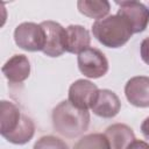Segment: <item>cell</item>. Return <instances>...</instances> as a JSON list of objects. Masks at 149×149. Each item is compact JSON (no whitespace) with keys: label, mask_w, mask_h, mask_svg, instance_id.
<instances>
[{"label":"cell","mask_w":149,"mask_h":149,"mask_svg":"<svg viewBox=\"0 0 149 149\" xmlns=\"http://www.w3.org/2000/svg\"><path fill=\"white\" fill-rule=\"evenodd\" d=\"M51 118L55 130L69 139L81 135L90 125L88 111L73 106L69 100L59 102L54 108Z\"/></svg>","instance_id":"6da1fadb"},{"label":"cell","mask_w":149,"mask_h":149,"mask_svg":"<svg viewBox=\"0 0 149 149\" xmlns=\"http://www.w3.org/2000/svg\"><path fill=\"white\" fill-rule=\"evenodd\" d=\"M93 36L107 48H120L125 45L133 35L128 22L120 15H109L92 24Z\"/></svg>","instance_id":"7a4b0ae2"},{"label":"cell","mask_w":149,"mask_h":149,"mask_svg":"<svg viewBox=\"0 0 149 149\" xmlns=\"http://www.w3.org/2000/svg\"><path fill=\"white\" fill-rule=\"evenodd\" d=\"M16 45L26 51H43L45 45V31L43 27L34 22H23L14 30Z\"/></svg>","instance_id":"3957f363"},{"label":"cell","mask_w":149,"mask_h":149,"mask_svg":"<svg viewBox=\"0 0 149 149\" xmlns=\"http://www.w3.org/2000/svg\"><path fill=\"white\" fill-rule=\"evenodd\" d=\"M79 71L87 78H100L108 71V61L102 51L97 48H87L78 55Z\"/></svg>","instance_id":"277c9868"},{"label":"cell","mask_w":149,"mask_h":149,"mask_svg":"<svg viewBox=\"0 0 149 149\" xmlns=\"http://www.w3.org/2000/svg\"><path fill=\"white\" fill-rule=\"evenodd\" d=\"M116 5H119L116 14L128 22L133 34L146 30L149 23V9L146 5L139 1H116Z\"/></svg>","instance_id":"5b68a950"},{"label":"cell","mask_w":149,"mask_h":149,"mask_svg":"<svg viewBox=\"0 0 149 149\" xmlns=\"http://www.w3.org/2000/svg\"><path fill=\"white\" fill-rule=\"evenodd\" d=\"M98 92H99V88L92 81L86 79H78L71 84L69 88L68 100L73 106L80 109L88 111V108H92L97 99Z\"/></svg>","instance_id":"8992f818"},{"label":"cell","mask_w":149,"mask_h":149,"mask_svg":"<svg viewBox=\"0 0 149 149\" xmlns=\"http://www.w3.org/2000/svg\"><path fill=\"white\" fill-rule=\"evenodd\" d=\"M45 31V45L43 52L49 57H58L65 52V28L55 21L41 22Z\"/></svg>","instance_id":"52a82bcc"},{"label":"cell","mask_w":149,"mask_h":149,"mask_svg":"<svg viewBox=\"0 0 149 149\" xmlns=\"http://www.w3.org/2000/svg\"><path fill=\"white\" fill-rule=\"evenodd\" d=\"M127 100L135 107H149V77L136 76L130 78L125 85Z\"/></svg>","instance_id":"ba28073f"},{"label":"cell","mask_w":149,"mask_h":149,"mask_svg":"<svg viewBox=\"0 0 149 149\" xmlns=\"http://www.w3.org/2000/svg\"><path fill=\"white\" fill-rule=\"evenodd\" d=\"M121 108V101L119 97L111 90H99L97 99L92 106V112L105 119H111L118 115Z\"/></svg>","instance_id":"9c48e42d"},{"label":"cell","mask_w":149,"mask_h":149,"mask_svg":"<svg viewBox=\"0 0 149 149\" xmlns=\"http://www.w3.org/2000/svg\"><path fill=\"white\" fill-rule=\"evenodd\" d=\"M91 36L86 28L79 24H70L65 28V51L80 54L90 48Z\"/></svg>","instance_id":"30bf717a"},{"label":"cell","mask_w":149,"mask_h":149,"mask_svg":"<svg viewBox=\"0 0 149 149\" xmlns=\"http://www.w3.org/2000/svg\"><path fill=\"white\" fill-rule=\"evenodd\" d=\"M2 73L9 83L20 84L30 74V63L24 55H14L2 66Z\"/></svg>","instance_id":"8fae6325"},{"label":"cell","mask_w":149,"mask_h":149,"mask_svg":"<svg viewBox=\"0 0 149 149\" xmlns=\"http://www.w3.org/2000/svg\"><path fill=\"white\" fill-rule=\"evenodd\" d=\"M23 118L20 108L12 101L0 102V133L5 137L17 129Z\"/></svg>","instance_id":"7c38bea8"},{"label":"cell","mask_w":149,"mask_h":149,"mask_svg":"<svg viewBox=\"0 0 149 149\" xmlns=\"http://www.w3.org/2000/svg\"><path fill=\"white\" fill-rule=\"evenodd\" d=\"M104 134L108 141L109 149H127L135 140L133 129L125 123H114L107 127Z\"/></svg>","instance_id":"4fadbf2b"},{"label":"cell","mask_w":149,"mask_h":149,"mask_svg":"<svg viewBox=\"0 0 149 149\" xmlns=\"http://www.w3.org/2000/svg\"><path fill=\"white\" fill-rule=\"evenodd\" d=\"M77 7L83 15L97 21L106 17L111 10V5L106 0H79Z\"/></svg>","instance_id":"5bb4252c"},{"label":"cell","mask_w":149,"mask_h":149,"mask_svg":"<svg viewBox=\"0 0 149 149\" xmlns=\"http://www.w3.org/2000/svg\"><path fill=\"white\" fill-rule=\"evenodd\" d=\"M34 134H35V125L33 120L26 114H23L22 121L20 126L17 127V129L13 132L12 134L5 136V139L8 142L14 143V144H24L33 139Z\"/></svg>","instance_id":"9a60e30c"},{"label":"cell","mask_w":149,"mask_h":149,"mask_svg":"<svg viewBox=\"0 0 149 149\" xmlns=\"http://www.w3.org/2000/svg\"><path fill=\"white\" fill-rule=\"evenodd\" d=\"M73 149H109V144L105 134L93 133L87 134L78 140Z\"/></svg>","instance_id":"2e32d148"},{"label":"cell","mask_w":149,"mask_h":149,"mask_svg":"<svg viewBox=\"0 0 149 149\" xmlns=\"http://www.w3.org/2000/svg\"><path fill=\"white\" fill-rule=\"evenodd\" d=\"M33 149H69V147L59 137L47 135V136H42L41 139H38L35 142Z\"/></svg>","instance_id":"e0dca14e"},{"label":"cell","mask_w":149,"mask_h":149,"mask_svg":"<svg viewBox=\"0 0 149 149\" xmlns=\"http://www.w3.org/2000/svg\"><path fill=\"white\" fill-rule=\"evenodd\" d=\"M140 54H141V58L142 61L149 65V37H146L140 47Z\"/></svg>","instance_id":"ac0fdd59"},{"label":"cell","mask_w":149,"mask_h":149,"mask_svg":"<svg viewBox=\"0 0 149 149\" xmlns=\"http://www.w3.org/2000/svg\"><path fill=\"white\" fill-rule=\"evenodd\" d=\"M127 149H149V143L135 139V140L128 146Z\"/></svg>","instance_id":"d6986e66"},{"label":"cell","mask_w":149,"mask_h":149,"mask_svg":"<svg viewBox=\"0 0 149 149\" xmlns=\"http://www.w3.org/2000/svg\"><path fill=\"white\" fill-rule=\"evenodd\" d=\"M141 132H142L143 136H144L147 140H149V116L146 118V119L143 120V122L141 123Z\"/></svg>","instance_id":"ffe728a7"}]
</instances>
